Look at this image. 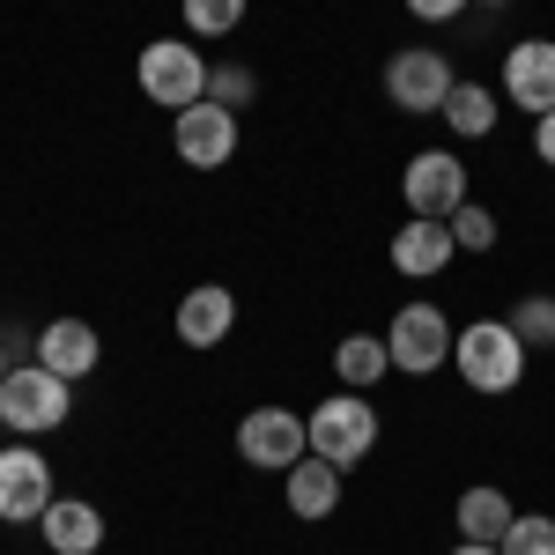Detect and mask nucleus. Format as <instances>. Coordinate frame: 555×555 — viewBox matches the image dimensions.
Listing matches in <instances>:
<instances>
[{
    "label": "nucleus",
    "mask_w": 555,
    "mask_h": 555,
    "mask_svg": "<svg viewBox=\"0 0 555 555\" xmlns=\"http://www.w3.org/2000/svg\"><path fill=\"white\" fill-rule=\"evenodd\" d=\"M304 429H311V452L319 460H334V467H356V460H371L378 452V408L363 400V392H334V400H319L311 415H304Z\"/></svg>",
    "instance_id": "f257e3e1"
},
{
    "label": "nucleus",
    "mask_w": 555,
    "mask_h": 555,
    "mask_svg": "<svg viewBox=\"0 0 555 555\" xmlns=\"http://www.w3.org/2000/svg\"><path fill=\"white\" fill-rule=\"evenodd\" d=\"M452 363L474 392H512L526 378V341L512 334V319H481L467 334H452Z\"/></svg>",
    "instance_id": "f03ea898"
},
{
    "label": "nucleus",
    "mask_w": 555,
    "mask_h": 555,
    "mask_svg": "<svg viewBox=\"0 0 555 555\" xmlns=\"http://www.w3.org/2000/svg\"><path fill=\"white\" fill-rule=\"evenodd\" d=\"M67 392H75V385L52 378L44 363H15V371L0 378V429H15V437L60 429L67 423Z\"/></svg>",
    "instance_id": "7ed1b4c3"
},
{
    "label": "nucleus",
    "mask_w": 555,
    "mask_h": 555,
    "mask_svg": "<svg viewBox=\"0 0 555 555\" xmlns=\"http://www.w3.org/2000/svg\"><path fill=\"white\" fill-rule=\"evenodd\" d=\"M141 96H149V104H171V112L201 104V96H208V60H201V44H185V38H149L141 44Z\"/></svg>",
    "instance_id": "20e7f679"
},
{
    "label": "nucleus",
    "mask_w": 555,
    "mask_h": 555,
    "mask_svg": "<svg viewBox=\"0 0 555 555\" xmlns=\"http://www.w3.org/2000/svg\"><path fill=\"white\" fill-rule=\"evenodd\" d=\"M452 60L437 52V44H400L392 60H385V96L400 104V112H444V96H452Z\"/></svg>",
    "instance_id": "39448f33"
},
{
    "label": "nucleus",
    "mask_w": 555,
    "mask_h": 555,
    "mask_svg": "<svg viewBox=\"0 0 555 555\" xmlns=\"http://www.w3.org/2000/svg\"><path fill=\"white\" fill-rule=\"evenodd\" d=\"M385 348H392V371L429 378V371L452 356V319H444L437 304H400L392 326H385Z\"/></svg>",
    "instance_id": "423d86ee"
},
{
    "label": "nucleus",
    "mask_w": 555,
    "mask_h": 555,
    "mask_svg": "<svg viewBox=\"0 0 555 555\" xmlns=\"http://www.w3.org/2000/svg\"><path fill=\"white\" fill-rule=\"evenodd\" d=\"M400 193H408V215H423V222H444L452 208H467V164H460L452 149H423V156H408V178H400Z\"/></svg>",
    "instance_id": "0eeeda50"
},
{
    "label": "nucleus",
    "mask_w": 555,
    "mask_h": 555,
    "mask_svg": "<svg viewBox=\"0 0 555 555\" xmlns=\"http://www.w3.org/2000/svg\"><path fill=\"white\" fill-rule=\"evenodd\" d=\"M311 452V429H304V415H289V408H253L245 423H237V460H253V467L267 474H289Z\"/></svg>",
    "instance_id": "6e6552de"
},
{
    "label": "nucleus",
    "mask_w": 555,
    "mask_h": 555,
    "mask_svg": "<svg viewBox=\"0 0 555 555\" xmlns=\"http://www.w3.org/2000/svg\"><path fill=\"white\" fill-rule=\"evenodd\" d=\"M171 141H178V164H193V171H222L230 156H237V112H222V104H185L171 119Z\"/></svg>",
    "instance_id": "1a4fd4ad"
},
{
    "label": "nucleus",
    "mask_w": 555,
    "mask_h": 555,
    "mask_svg": "<svg viewBox=\"0 0 555 555\" xmlns=\"http://www.w3.org/2000/svg\"><path fill=\"white\" fill-rule=\"evenodd\" d=\"M52 512V460L30 452V444H8L0 452V518L23 526V518Z\"/></svg>",
    "instance_id": "9d476101"
},
{
    "label": "nucleus",
    "mask_w": 555,
    "mask_h": 555,
    "mask_svg": "<svg viewBox=\"0 0 555 555\" xmlns=\"http://www.w3.org/2000/svg\"><path fill=\"white\" fill-rule=\"evenodd\" d=\"M504 96L518 112H555V38H518L504 52Z\"/></svg>",
    "instance_id": "9b49d317"
},
{
    "label": "nucleus",
    "mask_w": 555,
    "mask_h": 555,
    "mask_svg": "<svg viewBox=\"0 0 555 555\" xmlns=\"http://www.w3.org/2000/svg\"><path fill=\"white\" fill-rule=\"evenodd\" d=\"M96 356H104V341H96L89 319H52V326L38 334V363L52 371V378H67V385H82L89 371H96Z\"/></svg>",
    "instance_id": "f8f14e48"
},
{
    "label": "nucleus",
    "mask_w": 555,
    "mask_h": 555,
    "mask_svg": "<svg viewBox=\"0 0 555 555\" xmlns=\"http://www.w3.org/2000/svg\"><path fill=\"white\" fill-rule=\"evenodd\" d=\"M452 253H460V245H452V222H423V215H415V222L392 230V267H400L408 282H437V274L452 267Z\"/></svg>",
    "instance_id": "ddd939ff"
},
{
    "label": "nucleus",
    "mask_w": 555,
    "mask_h": 555,
    "mask_svg": "<svg viewBox=\"0 0 555 555\" xmlns=\"http://www.w3.org/2000/svg\"><path fill=\"white\" fill-rule=\"evenodd\" d=\"M230 326H237V297H230L222 282H201V289H185V304H178V341H185V348L230 341Z\"/></svg>",
    "instance_id": "4468645a"
},
{
    "label": "nucleus",
    "mask_w": 555,
    "mask_h": 555,
    "mask_svg": "<svg viewBox=\"0 0 555 555\" xmlns=\"http://www.w3.org/2000/svg\"><path fill=\"white\" fill-rule=\"evenodd\" d=\"M38 526H44V548L52 555H96L104 548V512L82 504V496H52V512Z\"/></svg>",
    "instance_id": "2eb2a0df"
},
{
    "label": "nucleus",
    "mask_w": 555,
    "mask_h": 555,
    "mask_svg": "<svg viewBox=\"0 0 555 555\" xmlns=\"http://www.w3.org/2000/svg\"><path fill=\"white\" fill-rule=\"evenodd\" d=\"M289 518H334V504H341V467L334 460H319V452H304L297 467H289Z\"/></svg>",
    "instance_id": "dca6fc26"
},
{
    "label": "nucleus",
    "mask_w": 555,
    "mask_h": 555,
    "mask_svg": "<svg viewBox=\"0 0 555 555\" xmlns=\"http://www.w3.org/2000/svg\"><path fill=\"white\" fill-rule=\"evenodd\" d=\"M460 541H481V548H496V541H504V533H512V496H504V489H467V496H460Z\"/></svg>",
    "instance_id": "f3484780"
},
{
    "label": "nucleus",
    "mask_w": 555,
    "mask_h": 555,
    "mask_svg": "<svg viewBox=\"0 0 555 555\" xmlns=\"http://www.w3.org/2000/svg\"><path fill=\"white\" fill-rule=\"evenodd\" d=\"M385 371H392V348H385L378 334H348V341L334 348V378H341L348 392H363V385H378Z\"/></svg>",
    "instance_id": "a211bd4d"
},
{
    "label": "nucleus",
    "mask_w": 555,
    "mask_h": 555,
    "mask_svg": "<svg viewBox=\"0 0 555 555\" xmlns=\"http://www.w3.org/2000/svg\"><path fill=\"white\" fill-rule=\"evenodd\" d=\"M444 127L460 133V141H481V133L496 127V96L481 82H452V96H444V112H437Z\"/></svg>",
    "instance_id": "6ab92c4d"
},
{
    "label": "nucleus",
    "mask_w": 555,
    "mask_h": 555,
    "mask_svg": "<svg viewBox=\"0 0 555 555\" xmlns=\"http://www.w3.org/2000/svg\"><path fill=\"white\" fill-rule=\"evenodd\" d=\"M496 548H504V555H555V518L548 512H518L512 533H504Z\"/></svg>",
    "instance_id": "aec40b11"
},
{
    "label": "nucleus",
    "mask_w": 555,
    "mask_h": 555,
    "mask_svg": "<svg viewBox=\"0 0 555 555\" xmlns=\"http://www.w3.org/2000/svg\"><path fill=\"white\" fill-rule=\"evenodd\" d=\"M444 222H452V245H460V253H496V215L489 208H452L444 215Z\"/></svg>",
    "instance_id": "412c9836"
},
{
    "label": "nucleus",
    "mask_w": 555,
    "mask_h": 555,
    "mask_svg": "<svg viewBox=\"0 0 555 555\" xmlns=\"http://www.w3.org/2000/svg\"><path fill=\"white\" fill-rule=\"evenodd\" d=\"M512 334L526 348H555V297H526L512 311Z\"/></svg>",
    "instance_id": "4be33fe9"
},
{
    "label": "nucleus",
    "mask_w": 555,
    "mask_h": 555,
    "mask_svg": "<svg viewBox=\"0 0 555 555\" xmlns=\"http://www.w3.org/2000/svg\"><path fill=\"white\" fill-rule=\"evenodd\" d=\"M185 23H193L201 38H230V30L245 23V0H185Z\"/></svg>",
    "instance_id": "5701e85b"
},
{
    "label": "nucleus",
    "mask_w": 555,
    "mask_h": 555,
    "mask_svg": "<svg viewBox=\"0 0 555 555\" xmlns=\"http://www.w3.org/2000/svg\"><path fill=\"white\" fill-rule=\"evenodd\" d=\"M259 82H253V67H208V104H222V112H237V104H253Z\"/></svg>",
    "instance_id": "b1692460"
},
{
    "label": "nucleus",
    "mask_w": 555,
    "mask_h": 555,
    "mask_svg": "<svg viewBox=\"0 0 555 555\" xmlns=\"http://www.w3.org/2000/svg\"><path fill=\"white\" fill-rule=\"evenodd\" d=\"M474 0H408V15H423V23H460Z\"/></svg>",
    "instance_id": "393cba45"
},
{
    "label": "nucleus",
    "mask_w": 555,
    "mask_h": 555,
    "mask_svg": "<svg viewBox=\"0 0 555 555\" xmlns=\"http://www.w3.org/2000/svg\"><path fill=\"white\" fill-rule=\"evenodd\" d=\"M533 149H541V164H555V112L533 119Z\"/></svg>",
    "instance_id": "a878e982"
},
{
    "label": "nucleus",
    "mask_w": 555,
    "mask_h": 555,
    "mask_svg": "<svg viewBox=\"0 0 555 555\" xmlns=\"http://www.w3.org/2000/svg\"><path fill=\"white\" fill-rule=\"evenodd\" d=\"M452 555H504V548H481V541H460Z\"/></svg>",
    "instance_id": "bb28decb"
},
{
    "label": "nucleus",
    "mask_w": 555,
    "mask_h": 555,
    "mask_svg": "<svg viewBox=\"0 0 555 555\" xmlns=\"http://www.w3.org/2000/svg\"><path fill=\"white\" fill-rule=\"evenodd\" d=\"M8 371H15V363H8V348H0V378H8Z\"/></svg>",
    "instance_id": "cd10ccee"
},
{
    "label": "nucleus",
    "mask_w": 555,
    "mask_h": 555,
    "mask_svg": "<svg viewBox=\"0 0 555 555\" xmlns=\"http://www.w3.org/2000/svg\"><path fill=\"white\" fill-rule=\"evenodd\" d=\"M481 8H512V0H481Z\"/></svg>",
    "instance_id": "c85d7f7f"
}]
</instances>
